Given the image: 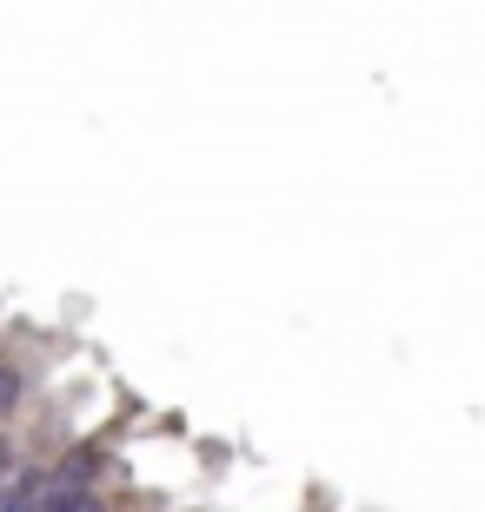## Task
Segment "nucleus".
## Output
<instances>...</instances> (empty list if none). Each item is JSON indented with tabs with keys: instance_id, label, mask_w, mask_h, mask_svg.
<instances>
[{
	"instance_id": "obj_2",
	"label": "nucleus",
	"mask_w": 485,
	"mask_h": 512,
	"mask_svg": "<svg viewBox=\"0 0 485 512\" xmlns=\"http://www.w3.org/2000/svg\"><path fill=\"white\" fill-rule=\"evenodd\" d=\"M40 473L47 466H20L14 486H0V512H40Z\"/></svg>"
},
{
	"instance_id": "obj_4",
	"label": "nucleus",
	"mask_w": 485,
	"mask_h": 512,
	"mask_svg": "<svg viewBox=\"0 0 485 512\" xmlns=\"http://www.w3.org/2000/svg\"><path fill=\"white\" fill-rule=\"evenodd\" d=\"M20 466H27V459L14 453V439L0 433V486H14V479H20Z\"/></svg>"
},
{
	"instance_id": "obj_5",
	"label": "nucleus",
	"mask_w": 485,
	"mask_h": 512,
	"mask_svg": "<svg viewBox=\"0 0 485 512\" xmlns=\"http://www.w3.org/2000/svg\"><path fill=\"white\" fill-rule=\"evenodd\" d=\"M80 512H113V506H107V499H87V506H80Z\"/></svg>"
},
{
	"instance_id": "obj_1",
	"label": "nucleus",
	"mask_w": 485,
	"mask_h": 512,
	"mask_svg": "<svg viewBox=\"0 0 485 512\" xmlns=\"http://www.w3.org/2000/svg\"><path fill=\"white\" fill-rule=\"evenodd\" d=\"M100 473H107V459L94 446H67L40 473V512H80L87 499H100Z\"/></svg>"
},
{
	"instance_id": "obj_3",
	"label": "nucleus",
	"mask_w": 485,
	"mask_h": 512,
	"mask_svg": "<svg viewBox=\"0 0 485 512\" xmlns=\"http://www.w3.org/2000/svg\"><path fill=\"white\" fill-rule=\"evenodd\" d=\"M20 406H27V373H20L14 360H0V426H7Z\"/></svg>"
}]
</instances>
